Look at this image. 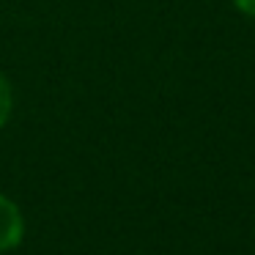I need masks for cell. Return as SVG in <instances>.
<instances>
[{
    "label": "cell",
    "mask_w": 255,
    "mask_h": 255,
    "mask_svg": "<svg viewBox=\"0 0 255 255\" xmlns=\"http://www.w3.org/2000/svg\"><path fill=\"white\" fill-rule=\"evenodd\" d=\"M19 239H22V214L6 195H0V253L17 247Z\"/></svg>",
    "instance_id": "1"
},
{
    "label": "cell",
    "mask_w": 255,
    "mask_h": 255,
    "mask_svg": "<svg viewBox=\"0 0 255 255\" xmlns=\"http://www.w3.org/2000/svg\"><path fill=\"white\" fill-rule=\"evenodd\" d=\"M8 116H11V85L0 74V127L8 121Z\"/></svg>",
    "instance_id": "2"
},
{
    "label": "cell",
    "mask_w": 255,
    "mask_h": 255,
    "mask_svg": "<svg viewBox=\"0 0 255 255\" xmlns=\"http://www.w3.org/2000/svg\"><path fill=\"white\" fill-rule=\"evenodd\" d=\"M236 3V8L242 14H247V17H255V0H233Z\"/></svg>",
    "instance_id": "3"
}]
</instances>
